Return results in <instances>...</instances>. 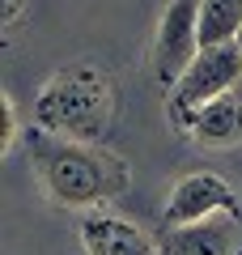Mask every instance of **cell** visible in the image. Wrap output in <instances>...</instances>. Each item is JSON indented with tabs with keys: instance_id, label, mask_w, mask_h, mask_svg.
<instances>
[{
	"instance_id": "1",
	"label": "cell",
	"mask_w": 242,
	"mask_h": 255,
	"mask_svg": "<svg viewBox=\"0 0 242 255\" xmlns=\"http://www.w3.org/2000/svg\"><path fill=\"white\" fill-rule=\"evenodd\" d=\"M30 162H34L38 187L47 191V200L60 209H102L111 196L127 187V170L115 153L98 145H81V140H64L51 132H38L30 145Z\"/></svg>"
},
{
	"instance_id": "2",
	"label": "cell",
	"mask_w": 242,
	"mask_h": 255,
	"mask_svg": "<svg viewBox=\"0 0 242 255\" xmlns=\"http://www.w3.org/2000/svg\"><path fill=\"white\" fill-rule=\"evenodd\" d=\"M34 124L64 140L98 145L115 124V85L94 64H68L34 94Z\"/></svg>"
},
{
	"instance_id": "3",
	"label": "cell",
	"mask_w": 242,
	"mask_h": 255,
	"mask_svg": "<svg viewBox=\"0 0 242 255\" xmlns=\"http://www.w3.org/2000/svg\"><path fill=\"white\" fill-rule=\"evenodd\" d=\"M238 81H242V47L238 43L200 47V55L187 64V73L170 85V124L183 128L187 115H196L200 107L225 98Z\"/></svg>"
},
{
	"instance_id": "4",
	"label": "cell",
	"mask_w": 242,
	"mask_h": 255,
	"mask_svg": "<svg viewBox=\"0 0 242 255\" xmlns=\"http://www.w3.org/2000/svg\"><path fill=\"white\" fill-rule=\"evenodd\" d=\"M200 0H166L153 34V73L161 85H174L200 55Z\"/></svg>"
},
{
	"instance_id": "5",
	"label": "cell",
	"mask_w": 242,
	"mask_h": 255,
	"mask_svg": "<svg viewBox=\"0 0 242 255\" xmlns=\"http://www.w3.org/2000/svg\"><path fill=\"white\" fill-rule=\"evenodd\" d=\"M225 209H238V196H234V187L221 174H213V170L183 174L170 187V200H166V230L196 226V221L225 213Z\"/></svg>"
},
{
	"instance_id": "6",
	"label": "cell",
	"mask_w": 242,
	"mask_h": 255,
	"mask_svg": "<svg viewBox=\"0 0 242 255\" xmlns=\"http://www.w3.org/2000/svg\"><path fill=\"white\" fill-rule=\"evenodd\" d=\"M81 247L85 255H157L149 230L107 209H90L81 217Z\"/></svg>"
},
{
	"instance_id": "7",
	"label": "cell",
	"mask_w": 242,
	"mask_h": 255,
	"mask_svg": "<svg viewBox=\"0 0 242 255\" xmlns=\"http://www.w3.org/2000/svg\"><path fill=\"white\" fill-rule=\"evenodd\" d=\"M170 255H242V209H225L196 226L170 230Z\"/></svg>"
},
{
	"instance_id": "8",
	"label": "cell",
	"mask_w": 242,
	"mask_h": 255,
	"mask_svg": "<svg viewBox=\"0 0 242 255\" xmlns=\"http://www.w3.org/2000/svg\"><path fill=\"white\" fill-rule=\"evenodd\" d=\"M179 132L191 136L200 149H234V145H242V98L225 94V98L200 107L196 115L183 119Z\"/></svg>"
},
{
	"instance_id": "9",
	"label": "cell",
	"mask_w": 242,
	"mask_h": 255,
	"mask_svg": "<svg viewBox=\"0 0 242 255\" xmlns=\"http://www.w3.org/2000/svg\"><path fill=\"white\" fill-rule=\"evenodd\" d=\"M242 34V0H200V43H238Z\"/></svg>"
},
{
	"instance_id": "10",
	"label": "cell",
	"mask_w": 242,
	"mask_h": 255,
	"mask_svg": "<svg viewBox=\"0 0 242 255\" xmlns=\"http://www.w3.org/2000/svg\"><path fill=\"white\" fill-rule=\"evenodd\" d=\"M0 115H4V128H0V153H9L13 140H17V102H13V94H0Z\"/></svg>"
},
{
	"instance_id": "11",
	"label": "cell",
	"mask_w": 242,
	"mask_h": 255,
	"mask_svg": "<svg viewBox=\"0 0 242 255\" xmlns=\"http://www.w3.org/2000/svg\"><path fill=\"white\" fill-rule=\"evenodd\" d=\"M21 9H26V0H0V21L4 26H17Z\"/></svg>"
},
{
	"instance_id": "12",
	"label": "cell",
	"mask_w": 242,
	"mask_h": 255,
	"mask_svg": "<svg viewBox=\"0 0 242 255\" xmlns=\"http://www.w3.org/2000/svg\"><path fill=\"white\" fill-rule=\"evenodd\" d=\"M238 47H242V34H238Z\"/></svg>"
}]
</instances>
